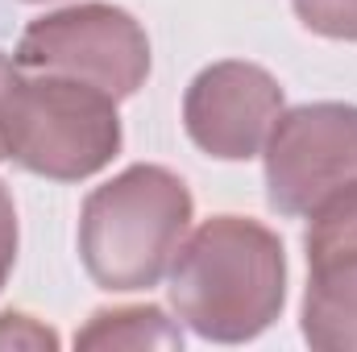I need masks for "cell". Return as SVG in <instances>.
Wrapping results in <instances>:
<instances>
[{"label":"cell","mask_w":357,"mask_h":352,"mask_svg":"<svg viewBox=\"0 0 357 352\" xmlns=\"http://www.w3.org/2000/svg\"><path fill=\"white\" fill-rule=\"evenodd\" d=\"M17 71H21V67H17V63L0 50V95H4V88H8L13 79H17ZM4 158H8V154H4V133H0V162H4Z\"/></svg>","instance_id":"12"},{"label":"cell","mask_w":357,"mask_h":352,"mask_svg":"<svg viewBox=\"0 0 357 352\" xmlns=\"http://www.w3.org/2000/svg\"><path fill=\"white\" fill-rule=\"evenodd\" d=\"M13 265H17V207H13L8 186L0 182V290L13 273Z\"/></svg>","instance_id":"11"},{"label":"cell","mask_w":357,"mask_h":352,"mask_svg":"<svg viewBox=\"0 0 357 352\" xmlns=\"http://www.w3.org/2000/svg\"><path fill=\"white\" fill-rule=\"evenodd\" d=\"M187 182L154 162H137L96 186L79 211V262L100 290H150L171 269L191 224Z\"/></svg>","instance_id":"2"},{"label":"cell","mask_w":357,"mask_h":352,"mask_svg":"<svg viewBox=\"0 0 357 352\" xmlns=\"http://www.w3.org/2000/svg\"><path fill=\"white\" fill-rule=\"evenodd\" d=\"M4 154L38 178L84 182L121 154L116 99L96 83L33 71L0 95Z\"/></svg>","instance_id":"3"},{"label":"cell","mask_w":357,"mask_h":352,"mask_svg":"<svg viewBox=\"0 0 357 352\" xmlns=\"http://www.w3.org/2000/svg\"><path fill=\"white\" fill-rule=\"evenodd\" d=\"M295 17L328 38V42H357V0H291Z\"/></svg>","instance_id":"9"},{"label":"cell","mask_w":357,"mask_h":352,"mask_svg":"<svg viewBox=\"0 0 357 352\" xmlns=\"http://www.w3.org/2000/svg\"><path fill=\"white\" fill-rule=\"evenodd\" d=\"M13 63L21 71L71 75L104 88L112 99H129L150 75V38L133 13L84 0L29 21Z\"/></svg>","instance_id":"4"},{"label":"cell","mask_w":357,"mask_h":352,"mask_svg":"<svg viewBox=\"0 0 357 352\" xmlns=\"http://www.w3.org/2000/svg\"><path fill=\"white\" fill-rule=\"evenodd\" d=\"M0 349H25V352H42V349H59V336L38 323L33 315H21V311H4L0 315Z\"/></svg>","instance_id":"10"},{"label":"cell","mask_w":357,"mask_h":352,"mask_svg":"<svg viewBox=\"0 0 357 352\" xmlns=\"http://www.w3.org/2000/svg\"><path fill=\"white\" fill-rule=\"evenodd\" d=\"M266 199L278 216H312L357 182V104L282 108L266 145Z\"/></svg>","instance_id":"5"},{"label":"cell","mask_w":357,"mask_h":352,"mask_svg":"<svg viewBox=\"0 0 357 352\" xmlns=\"http://www.w3.org/2000/svg\"><path fill=\"white\" fill-rule=\"evenodd\" d=\"M171 307L199 340H258L287 303V253L278 232L250 216L204 220L171 262Z\"/></svg>","instance_id":"1"},{"label":"cell","mask_w":357,"mask_h":352,"mask_svg":"<svg viewBox=\"0 0 357 352\" xmlns=\"http://www.w3.org/2000/svg\"><path fill=\"white\" fill-rule=\"evenodd\" d=\"M75 349H183V328L162 307H108L75 332Z\"/></svg>","instance_id":"8"},{"label":"cell","mask_w":357,"mask_h":352,"mask_svg":"<svg viewBox=\"0 0 357 352\" xmlns=\"http://www.w3.org/2000/svg\"><path fill=\"white\" fill-rule=\"evenodd\" d=\"M25 4H42V0H25Z\"/></svg>","instance_id":"13"},{"label":"cell","mask_w":357,"mask_h":352,"mask_svg":"<svg viewBox=\"0 0 357 352\" xmlns=\"http://www.w3.org/2000/svg\"><path fill=\"white\" fill-rule=\"evenodd\" d=\"M299 332L316 352H357V182L307 216Z\"/></svg>","instance_id":"7"},{"label":"cell","mask_w":357,"mask_h":352,"mask_svg":"<svg viewBox=\"0 0 357 352\" xmlns=\"http://www.w3.org/2000/svg\"><path fill=\"white\" fill-rule=\"evenodd\" d=\"M278 112V79L266 67L241 58L204 67L183 95V129L216 162H250L254 154H262Z\"/></svg>","instance_id":"6"}]
</instances>
